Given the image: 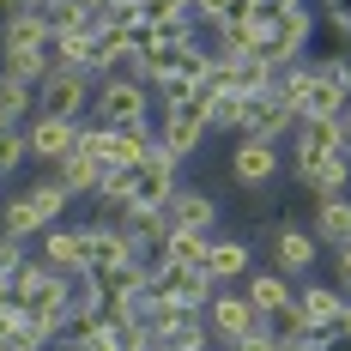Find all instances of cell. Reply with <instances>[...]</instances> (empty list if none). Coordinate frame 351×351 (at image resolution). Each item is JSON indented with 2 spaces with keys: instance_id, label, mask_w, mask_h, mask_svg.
Instances as JSON below:
<instances>
[{
  "instance_id": "1",
  "label": "cell",
  "mask_w": 351,
  "mask_h": 351,
  "mask_svg": "<svg viewBox=\"0 0 351 351\" xmlns=\"http://www.w3.org/2000/svg\"><path fill=\"white\" fill-rule=\"evenodd\" d=\"M285 91V104L297 109V115H346L351 109V55H321V61H297V67H285L273 79Z\"/></svg>"
},
{
  "instance_id": "2",
  "label": "cell",
  "mask_w": 351,
  "mask_h": 351,
  "mask_svg": "<svg viewBox=\"0 0 351 351\" xmlns=\"http://www.w3.org/2000/svg\"><path fill=\"white\" fill-rule=\"evenodd\" d=\"M73 194L55 182V176H43L31 188H19L6 206H0V237H12V243H36L43 230H55L61 218H67Z\"/></svg>"
},
{
  "instance_id": "3",
  "label": "cell",
  "mask_w": 351,
  "mask_h": 351,
  "mask_svg": "<svg viewBox=\"0 0 351 351\" xmlns=\"http://www.w3.org/2000/svg\"><path fill=\"white\" fill-rule=\"evenodd\" d=\"M152 115H158V97H152L145 79H134V73H109V79H97L91 121H104V128H115V134H128V128H152Z\"/></svg>"
},
{
  "instance_id": "4",
  "label": "cell",
  "mask_w": 351,
  "mask_h": 351,
  "mask_svg": "<svg viewBox=\"0 0 351 351\" xmlns=\"http://www.w3.org/2000/svg\"><path fill=\"white\" fill-rule=\"evenodd\" d=\"M12 303H19L31 321H43V327L55 333V346H61V327H67V315H73L67 309V279H61V273H49V267L31 254L25 273L12 279Z\"/></svg>"
},
{
  "instance_id": "5",
  "label": "cell",
  "mask_w": 351,
  "mask_h": 351,
  "mask_svg": "<svg viewBox=\"0 0 351 351\" xmlns=\"http://www.w3.org/2000/svg\"><path fill=\"white\" fill-rule=\"evenodd\" d=\"M91 97H97V79H91V73H67V67H55L43 85H36V115L91 121Z\"/></svg>"
},
{
  "instance_id": "6",
  "label": "cell",
  "mask_w": 351,
  "mask_h": 351,
  "mask_svg": "<svg viewBox=\"0 0 351 351\" xmlns=\"http://www.w3.org/2000/svg\"><path fill=\"white\" fill-rule=\"evenodd\" d=\"M152 128H158V145L170 152L176 164H188V158L206 145V134H212L206 104H176V109H158V115H152Z\"/></svg>"
},
{
  "instance_id": "7",
  "label": "cell",
  "mask_w": 351,
  "mask_h": 351,
  "mask_svg": "<svg viewBox=\"0 0 351 351\" xmlns=\"http://www.w3.org/2000/svg\"><path fill=\"white\" fill-rule=\"evenodd\" d=\"M254 327H267V321L254 315V303L243 297V285H218V297L206 303V333H212V346H237V339H248Z\"/></svg>"
},
{
  "instance_id": "8",
  "label": "cell",
  "mask_w": 351,
  "mask_h": 351,
  "mask_svg": "<svg viewBox=\"0 0 351 351\" xmlns=\"http://www.w3.org/2000/svg\"><path fill=\"white\" fill-rule=\"evenodd\" d=\"M152 291L176 303V309H206L212 297H218V285H212L206 267H176V261H158L152 267Z\"/></svg>"
},
{
  "instance_id": "9",
  "label": "cell",
  "mask_w": 351,
  "mask_h": 351,
  "mask_svg": "<svg viewBox=\"0 0 351 351\" xmlns=\"http://www.w3.org/2000/svg\"><path fill=\"white\" fill-rule=\"evenodd\" d=\"M315 12L303 6V12H285V19H273V31H267V43H261V55L273 61V67H297V61H309V43H315Z\"/></svg>"
},
{
  "instance_id": "10",
  "label": "cell",
  "mask_w": 351,
  "mask_h": 351,
  "mask_svg": "<svg viewBox=\"0 0 351 351\" xmlns=\"http://www.w3.org/2000/svg\"><path fill=\"white\" fill-rule=\"evenodd\" d=\"M321 254H327V248L315 243V230H303V224H279V230H273V273H285L291 285L315 279Z\"/></svg>"
},
{
  "instance_id": "11",
  "label": "cell",
  "mask_w": 351,
  "mask_h": 351,
  "mask_svg": "<svg viewBox=\"0 0 351 351\" xmlns=\"http://www.w3.org/2000/svg\"><path fill=\"white\" fill-rule=\"evenodd\" d=\"M291 128H297V109L285 104V91H279V85H267V91H254V97H248V121H243V134H248V140L285 145V140H291Z\"/></svg>"
},
{
  "instance_id": "12",
  "label": "cell",
  "mask_w": 351,
  "mask_h": 351,
  "mask_svg": "<svg viewBox=\"0 0 351 351\" xmlns=\"http://www.w3.org/2000/svg\"><path fill=\"white\" fill-rule=\"evenodd\" d=\"M291 182L309 194V200H346L351 194V158L333 152V158H309V164H285Z\"/></svg>"
},
{
  "instance_id": "13",
  "label": "cell",
  "mask_w": 351,
  "mask_h": 351,
  "mask_svg": "<svg viewBox=\"0 0 351 351\" xmlns=\"http://www.w3.org/2000/svg\"><path fill=\"white\" fill-rule=\"evenodd\" d=\"M128 261H140V248L128 243V230L109 224V218H91V224H85V267H91L97 279H109V273L128 267Z\"/></svg>"
},
{
  "instance_id": "14",
  "label": "cell",
  "mask_w": 351,
  "mask_h": 351,
  "mask_svg": "<svg viewBox=\"0 0 351 351\" xmlns=\"http://www.w3.org/2000/svg\"><path fill=\"white\" fill-rule=\"evenodd\" d=\"M176 188H182V164L164 145H152L145 164H134V206H170Z\"/></svg>"
},
{
  "instance_id": "15",
  "label": "cell",
  "mask_w": 351,
  "mask_h": 351,
  "mask_svg": "<svg viewBox=\"0 0 351 351\" xmlns=\"http://www.w3.org/2000/svg\"><path fill=\"white\" fill-rule=\"evenodd\" d=\"M279 170H285V152H279V145L237 134V145H230V182H237V188H267Z\"/></svg>"
},
{
  "instance_id": "16",
  "label": "cell",
  "mask_w": 351,
  "mask_h": 351,
  "mask_svg": "<svg viewBox=\"0 0 351 351\" xmlns=\"http://www.w3.org/2000/svg\"><path fill=\"white\" fill-rule=\"evenodd\" d=\"M79 128L85 121H61V115H31L25 121V140H31V164H61V158H73V145H79Z\"/></svg>"
},
{
  "instance_id": "17",
  "label": "cell",
  "mask_w": 351,
  "mask_h": 351,
  "mask_svg": "<svg viewBox=\"0 0 351 351\" xmlns=\"http://www.w3.org/2000/svg\"><path fill=\"white\" fill-rule=\"evenodd\" d=\"M351 309V297L339 291L333 279H303L297 285V315L309 321V333H327V327H339Z\"/></svg>"
},
{
  "instance_id": "18",
  "label": "cell",
  "mask_w": 351,
  "mask_h": 351,
  "mask_svg": "<svg viewBox=\"0 0 351 351\" xmlns=\"http://www.w3.org/2000/svg\"><path fill=\"white\" fill-rule=\"evenodd\" d=\"M31 254L49 267V273H61V279L85 273V224H55V230H43Z\"/></svg>"
},
{
  "instance_id": "19",
  "label": "cell",
  "mask_w": 351,
  "mask_h": 351,
  "mask_svg": "<svg viewBox=\"0 0 351 351\" xmlns=\"http://www.w3.org/2000/svg\"><path fill=\"white\" fill-rule=\"evenodd\" d=\"M333 152H339V121L333 115H297L285 164H309V158H333Z\"/></svg>"
},
{
  "instance_id": "20",
  "label": "cell",
  "mask_w": 351,
  "mask_h": 351,
  "mask_svg": "<svg viewBox=\"0 0 351 351\" xmlns=\"http://www.w3.org/2000/svg\"><path fill=\"white\" fill-rule=\"evenodd\" d=\"M164 218H170V230H218V200H212L206 188H188V182H182V188H176L170 194V206H164Z\"/></svg>"
},
{
  "instance_id": "21",
  "label": "cell",
  "mask_w": 351,
  "mask_h": 351,
  "mask_svg": "<svg viewBox=\"0 0 351 351\" xmlns=\"http://www.w3.org/2000/svg\"><path fill=\"white\" fill-rule=\"evenodd\" d=\"M0 55H49V19L43 12H6L0 19Z\"/></svg>"
},
{
  "instance_id": "22",
  "label": "cell",
  "mask_w": 351,
  "mask_h": 351,
  "mask_svg": "<svg viewBox=\"0 0 351 351\" xmlns=\"http://www.w3.org/2000/svg\"><path fill=\"white\" fill-rule=\"evenodd\" d=\"M243 297L254 303V315L267 321V315H279V309L297 303V285L285 279V273H273V267H254V273L243 279Z\"/></svg>"
},
{
  "instance_id": "23",
  "label": "cell",
  "mask_w": 351,
  "mask_h": 351,
  "mask_svg": "<svg viewBox=\"0 0 351 351\" xmlns=\"http://www.w3.org/2000/svg\"><path fill=\"white\" fill-rule=\"evenodd\" d=\"M206 273H212V285H243L248 273H254V248H248L243 237H212Z\"/></svg>"
},
{
  "instance_id": "24",
  "label": "cell",
  "mask_w": 351,
  "mask_h": 351,
  "mask_svg": "<svg viewBox=\"0 0 351 351\" xmlns=\"http://www.w3.org/2000/svg\"><path fill=\"white\" fill-rule=\"evenodd\" d=\"M309 230H315V243L333 254V248H351V194L346 200H315L309 206Z\"/></svg>"
},
{
  "instance_id": "25",
  "label": "cell",
  "mask_w": 351,
  "mask_h": 351,
  "mask_svg": "<svg viewBox=\"0 0 351 351\" xmlns=\"http://www.w3.org/2000/svg\"><path fill=\"white\" fill-rule=\"evenodd\" d=\"M158 339H164V346L170 351H194L200 346V339H212L206 333V309H164V327H158Z\"/></svg>"
},
{
  "instance_id": "26",
  "label": "cell",
  "mask_w": 351,
  "mask_h": 351,
  "mask_svg": "<svg viewBox=\"0 0 351 351\" xmlns=\"http://www.w3.org/2000/svg\"><path fill=\"white\" fill-rule=\"evenodd\" d=\"M176 43H200V25L188 12H145V49H176Z\"/></svg>"
},
{
  "instance_id": "27",
  "label": "cell",
  "mask_w": 351,
  "mask_h": 351,
  "mask_svg": "<svg viewBox=\"0 0 351 351\" xmlns=\"http://www.w3.org/2000/svg\"><path fill=\"white\" fill-rule=\"evenodd\" d=\"M91 36L97 31H49V61L67 73H91Z\"/></svg>"
},
{
  "instance_id": "28",
  "label": "cell",
  "mask_w": 351,
  "mask_h": 351,
  "mask_svg": "<svg viewBox=\"0 0 351 351\" xmlns=\"http://www.w3.org/2000/svg\"><path fill=\"white\" fill-rule=\"evenodd\" d=\"M49 176L67 188L73 200H91V194H97V182H104V164H91V158H79V152H73V158H61Z\"/></svg>"
},
{
  "instance_id": "29",
  "label": "cell",
  "mask_w": 351,
  "mask_h": 351,
  "mask_svg": "<svg viewBox=\"0 0 351 351\" xmlns=\"http://www.w3.org/2000/svg\"><path fill=\"white\" fill-rule=\"evenodd\" d=\"M36 115V85H19L12 73H0V128H25Z\"/></svg>"
},
{
  "instance_id": "30",
  "label": "cell",
  "mask_w": 351,
  "mask_h": 351,
  "mask_svg": "<svg viewBox=\"0 0 351 351\" xmlns=\"http://www.w3.org/2000/svg\"><path fill=\"white\" fill-rule=\"evenodd\" d=\"M212 237H218V230H212ZM212 237H206V230H170V243H164V261H176V267H206Z\"/></svg>"
},
{
  "instance_id": "31",
  "label": "cell",
  "mask_w": 351,
  "mask_h": 351,
  "mask_svg": "<svg viewBox=\"0 0 351 351\" xmlns=\"http://www.w3.org/2000/svg\"><path fill=\"white\" fill-rule=\"evenodd\" d=\"M206 121H212V134H243L248 97H243V91H218V97L206 104Z\"/></svg>"
},
{
  "instance_id": "32",
  "label": "cell",
  "mask_w": 351,
  "mask_h": 351,
  "mask_svg": "<svg viewBox=\"0 0 351 351\" xmlns=\"http://www.w3.org/2000/svg\"><path fill=\"white\" fill-rule=\"evenodd\" d=\"M25 164H31V140H25V128H0V182H12Z\"/></svg>"
},
{
  "instance_id": "33",
  "label": "cell",
  "mask_w": 351,
  "mask_h": 351,
  "mask_svg": "<svg viewBox=\"0 0 351 351\" xmlns=\"http://www.w3.org/2000/svg\"><path fill=\"white\" fill-rule=\"evenodd\" d=\"M267 333H273V346H309L315 333H309V321L297 315V303L279 309V315H267Z\"/></svg>"
},
{
  "instance_id": "34",
  "label": "cell",
  "mask_w": 351,
  "mask_h": 351,
  "mask_svg": "<svg viewBox=\"0 0 351 351\" xmlns=\"http://www.w3.org/2000/svg\"><path fill=\"white\" fill-rule=\"evenodd\" d=\"M134 346H140V339H134L128 327H115V321H97V327H91V333H85L73 351H134Z\"/></svg>"
},
{
  "instance_id": "35",
  "label": "cell",
  "mask_w": 351,
  "mask_h": 351,
  "mask_svg": "<svg viewBox=\"0 0 351 351\" xmlns=\"http://www.w3.org/2000/svg\"><path fill=\"white\" fill-rule=\"evenodd\" d=\"M67 309H73V315H79V309H104V279H97L91 267L67 279Z\"/></svg>"
},
{
  "instance_id": "36",
  "label": "cell",
  "mask_w": 351,
  "mask_h": 351,
  "mask_svg": "<svg viewBox=\"0 0 351 351\" xmlns=\"http://www.w3.org/2000/svg\"><path fill=\"white\" fill-rule=\"evenodd\" d=\"M25 261H31V254H25V243L0 237V285H12V279H19V273H25Z\"/></svg>"
},
{
  "instance_id": "37",
  "label": "cell",
  "mask_w": 351,
  "mask_h": 351,
  "mask_svg": "<svg viewBox=\"0 0 351 351\" xmlns=\"http://www.w3.org/2000/svg\"><path fill=\"white\" fill-rule=\"evenodd\" d=\"M309 0H261L254 6V19H285V12H303Z\"/></svg>"
},
{
  "instance_id": "38",
  "label": "cell",
  "mask_w": 351,
  "mask_h": 351,
  "mask_svg": "<svg viewBox=\"0 0 351 351\" xmlns=\"http://www.w3.org/2000/svg\"><path fill=\"white\" fill-rule=\"evenodd\" d=\"M224 351H279V346H273V333H267V327H254L248 339H237V346H224Z\"/></svg>"
},
{
  "instance_id": "39",
  "label": "cell",
  "mask_w": 351,
  "mask_h": 351,
  "mask_svg": "<svg viewBox=\"0 0 351 351\" xmlns=\"http://www.w3.org/2000/svg\"><path fill=\"white\" fill-rule=\"evenodd\" d=\"M333 285L351 297V248H333Z\"/></svg>"
},
{
  "instance_id": "40",
  "label": "cell",
  "mask_w": 351,
  "mask_h": 351,
  "mask_svg": "<svg viewBox=\"0 0 351 351\" xmlns=\"http://www.w3.org/2000/svg\"><path fill=\"white\" fill-rule=\"evenodd\" d=\"M19 6H25V12H43V19H49V12H55L61 0H19ZM19 6H12V12H19Z\"/></svg>"
},
{
  "instance_id": "41",
  "label": "cell",
  "mask_w": 351,
  "mask_h": 351,
  "mask_svg": "<svg viewBox=\"0 0 351 351\" xmlns=\"http://www.w3.org/2000/svg\"><path fill=\"white\" fill-rule=\"evenodd\" d=\"M339 152H346V158H351V109H346V115H339Z\"/></svg>"
},
{
  "instance_id": "42",
  "label": "cell",
  "mask_w": 351,
  "mask_h": 351,
  "mask_svg": "<svg viewBox=\"0 0 351 351\" xmlns=\"http://www.w3.org/2000/svg\"><path fill=\"white\" fill-rule=\"evenodd\" d=\"M254 6H261V0H230V19H248Z\"/></svg>"
},
{
  "instance_id": "43",
  "label": "cell",
  "mask_w": 351,
  "mask_h": 351,
  "mask_svg": "<svg viewBox=\"0 0 351 351\" xmlns=\"http://www.w3.org/2000/svg\"><path fill=\"white\" fill-rule=\"evenodd\" d=\"M194 351H224V346H212V339H200V346H194Z\"/></svg>"
},
{
  "instance_id": "44",
  "label": "cell",
  "mask_w": 351,
  "mask_h": 351,
  "mask_svg": "<svg viewBox=\"0 0 351 351\" xmlns=\"http://www.w3.org/2000/svg\"><path fill=\"white\" fill-rule=\"evenodd\" d=\"M279 351H315V346H279Z\"/></svg>"
}]
</instances>
